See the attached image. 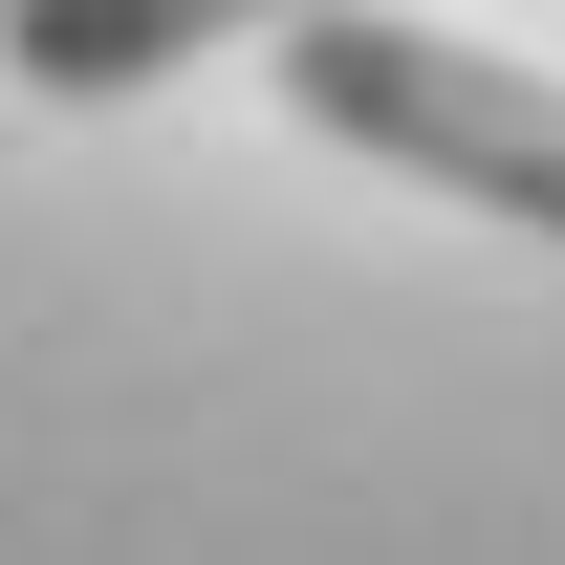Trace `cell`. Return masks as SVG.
I'll use <instances>...</instances> for the list:
<instances>
[{
  "label": "cell",
  "mask_w": 565,
  "mask_h": 565,
  "mask_svg": "<svg viewBox=\"0 0 565 565\" xmlns=\"http://www.w3.org/2000/svg\"><path fill=\"white\" fill-rule=\"evenodd\" d=\"M262 66H282V109H305V131H349V152H392V174H435V196H479V217H522V239H565V87H544V66L435 44V22H370V0H305Z\"/></svg>",
  "instance_id": "obj_1"
},
{
  "label": "cell",
  "mask_w": 565,
  "mask_h": 565,
  "mask_svg": "<svg viewBox=\"0 0 565 565\" xmlns=\"http://www.w3.org/2000/svg\"><path fill=\"white\" fill-rule=\"evenodd\" d=\"M239 22H305V0H22V66L87 109V87H152L196 44H239Z\"/></svg>",
  "instance_id": "obj_2"
}]
</instances>
